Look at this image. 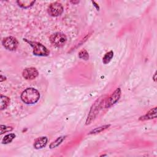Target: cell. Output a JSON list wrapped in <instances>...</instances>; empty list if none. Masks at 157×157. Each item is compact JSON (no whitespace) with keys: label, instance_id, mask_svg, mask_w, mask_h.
<instances>
[{"label":"cell","instance_id":"6da1fadb","mask_svg":"<svg viewBox=\"0 0 157 157\" xmlns=\"http://www.w3.org/2000/svg\"><path fill=\"white\" fill-rule=\"evenodd\" d=\"M39 98V92L33 87L27 88L21 95V101L27 104H34L38 101Z\"/></svg>","mask_w":157,"mask_h":157},{"label":"cell","instance_id":"7a4b0ae2","mask_svg":"<svg viewBox=\"0 0 157 157\" xmlns=\"http://www.w3.org/2000/svg\"><path fill=\"white\" fill-rule=\"evenodd\" d=\"M106 96H102L99 98H98L95 102V103H93L90 109V110L89 112L88 117L87 118L86 125L90 124V123L95 119L100 110L102 109V107H103V104L106 103Z\"/></svg>","mask_w":157,"mask_h":157},{"label":"cell","instance_id":"3957f363","mask_svg":"<svg viewBox=\"0 0 157 157\" xmlns=\"http://www.w3.org/2000/svg\"><path fill=\"white\" fill-rule=\"evenodd\" d=\"M24 41L28 43L32 47L33 49V55L38 56V57H47V56L49 55L50 51L42 44L35 41H28L27 39H24Z\"/></svg>","mask_w":157,"mask_h":157},{"label":"cell","instance_id":"277c9868","mask_svg":"<svg viewBox=\"0 0 157 157\" xmlns=\"http://www.w3.org/2000/svg\"><path fill=\"white\" fill-rule=\"evenodd\" d=\"M50 41L53 46L57 47H61L66 44L67 38L63 33H55L50 36Z\"/></svg>","mask_w":157,"mask_h":157},{"label":"cell","instance_id":"5b68a950","mask_svg":"<svg viewBox=\"0 0 157 157\" xmlns=\"http://www.w3.org/2000/svg\"><path fill=\"white\" fill-rule=\"evenodd\" d=\"M64 8L63 5L59 3L55 2L50 4L48 7V13L52 17H58L62 14Z\"/></svg>","mask_w":157,"mask_h":157},{"label":"cell","instance_id":"8992f818","mask_svg":"<svg viewBox=\"0 0 157 157\" xmlns=\"http://www.w3.org/2000/svg\"><path fill=\"white\" fill-rule=\"evenodd\" d=\"M3 46L8 50L14 51L19 46V42L16 38L13 36H8L3 39L2 41Z\"/></svg>","mask_w":157,"mask_h":157},{"label":"cell","instance_id":"52a82bcc","mask_svg":"<svg viewBox=\"0 0 157 157\" xmlns=\"http://www.w3.org/2000/svg\"><path fill=\"white\" fill-rule=\"evenodd\" d=\"M121 94V91L120 88H117L114 92V93L110 96L107 101H106L105 107L109 108L111 106L116 104L120 99Z\"/></svg>","mask_w":157,"mask_h":157},{"label":"cell","instance_id":"ba28073f","mask_svg":"<svg viewBox=\"0 0 157 157\" xmlns=\"http://www.w3.org/2000/svg\"><path fill=\"white\" fill-rule=\"evenodd\" d=\"M38 71L33 67L25 68L22 73V76L27 80H34L38 76Z\"/></svg>","mask_w":157,"mask_h":157},{"label":"cell","instance_id":"9c48e42d","mask_svg":"<svg viewBox=\"0 0 157 157\" xmlns=\"http://www.w3.org/2000/svg\"><path fill=\"white\" fill-rule=\"evenodd\" d=\"M48 142V139L46 136H42L37 138L33 144V146L36 149H41L46 146Z\"/></svg>","mask_w":157,"mask_h":157},{"label":"cell","instance_id":"30bf717a","mask_svg":"<svg viewBox=\"0 0 157 157\" xmlns=\"http://www.w3.org/2000/svg\"><path fill=\"white\" fill-rule=\"evenodd\" d=\"M156 117V107H155L154 108L150 109L146 114L141 117L139 120L141 121H145V120H149L153 118H155Z\"/></svg>","mask_w":157,"mask_h":157},{"label":"cell","instance_id":"8fae6325","mask_svg":"<svg viewBox=\"0 0 157 157\" xmlns=\"http://www.w3.org/2000/svg\"><path fill=\"white\" fill-rule=\"evenodd\" d=\"M17 3L19 6L23 9H28L31 7L33 4L35 3V1H17Z\"/></svg>","mask_w":157,"mask_h":157},{"label":"cell","instance_id":"7c38bea8","mask_svg":"<svg viewBox=\"0 0 157 157\" xmlns=\"http://www.w3.org/2000/svg\"><path fill=\"white\" fill-rule=\"evenodd\" d=\"M10 99L6 96H1V106H0V107H1V110H3L7 107V106L10 104Z\"/></svg>","mask_w":157,"mask_h":157},{"label":"cell","instance_id":"4fadbf2b","mask_svg":"<svg viewBox=\"0 0 157 157\" xmlns=\"http://www.w3.org/2000/svg\"><path fill=\"white\" fill-rule=\"evenodd\" d=\"M66 136H60L59 138H58L57 139H56L55 141H53V142H52L50 145V149H52L54 148L57 147L58 146L63 142V141L65 139Z\"/></svg>","mask_w":157,"mask_h":157},{"label":"cell","instance_id":"5bb4252c","mask_svg":"<svg viewBox=\"0 0 157 157\" xmlns=\"http://www.w3.org/2000/svg\"><path fill=\"white\" fill-rule=\"evenodd\" d=\"M16 138V134L14 133H10L6 135L3 140H2V144H7L12 142Z\"/></svg>","mask_w":157,"mask_h":157},{"label":"cell","instance_id":"9a60e30c","mask_svg":"<svg viewBox=\"0 0 157 157\" xmlns=\"http://www.w3.org/2000/svg\"><path fill=\"white\" fill-rule=\"evenodd\" d=\"M114 57V52L113 51H109V52L106 53L104 56L103 58V62L104 64H107L108 63H109V62L111 61V60L113 59Z\"/></svg>","mask_w":157,"mask_h":157},{"label":"cell","instance_id":"2e32d148","mask_svg":"<svg viewBox=\"0 0 157 157\" xmlns=\"http://www.w3.org/2000/svg\"><path fill=\"white\" fill-rule=\"evenodd\" d=\"M110 125H103V126H101V127L96 128L95 129H94L92 131H91L88 134H95L100 133L104 131V130H107V128H109L110 127Z\"/></svg>","mask_w":157,"mask_h":157},{"label":"cell","instance_id":"e0dca14e","mask_svg":"<svg viewBox=\"0 0 157 157\" xmlns=\"http://www.w3.org/2000/svg\"><path fill=\"white\" fill-rule=\"evenodd\" d=\"M78 57L82 60H88L89 59V54L86 50L83 49L78 53Z\"/></svg>","mask_w":157,"mask_h":157},{"label":"cell","instance_id":"ac0fdd59","mask_svg":"<svg viewBox=\"0 0 157 157\" xmlns=\"http://www.w3.org/2000/svg\"><path fill=\"white\" fill-rule=\"evenodd\" d=\"M13 128L12 127H6L5 125H1V134H3L4 133H7L9 131H12Z\"/></svg>","mask_w":157,"mask_h":157},{"label":"cell","instance_id":"d6986e66","mask_svg":"<svg viewBox=\"0 0 157 157\" xmlns=\"http://www.w3.org/2000/svg\"><path fill=\"white\" fill-rule=\"evenodd\" d=\"M92 3H93V6L96 7V9H97V10H99V6L98 5V4H97L96 2H95V1H92Z\"/></svg>","mask_w":157,"mask_h":157},{"label":"cell","instance_id":"ffe728a7","mask_svg":"<svg viewBox=\"0 0 157 157\" xmlns=\"http://www.w3.org/2000/svg\"><path fill=\"white\" fill-rule=\"evenodd\" d=\"M5 80H6V78L5 77H4L3 75H1V79H0V81L2 82Z\"/></svg>","mask_w":157,"mask_h":157},{"label":"cell","instance_id":"44dd1931","mask_svg":"<svg viewBox=\"0 0 157 157\" xmlns=\"http://www.w3.org/2000/svg\"><path fill=\"white\" fill-rule=\"evenodd\" d=\"M71 3H73V4H78V3H79V1H71Z\"/></svg>","mask_w":157,"mask_h":157},{"label":"cell","instance_id":"7402d4cb","mask_svg":"<svg viewBox=\"0 0 157 157\" xmlns=\"http://www.w3.org/2000/svg\"><path fill=\"white\" fill-rule=\"evenodd\" d=\"M156 73H155L153 76V80L155 82H156Z\"/></svg>","mask_w":157,"mask_h":157}]
</instances>
